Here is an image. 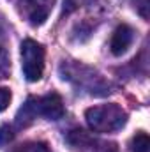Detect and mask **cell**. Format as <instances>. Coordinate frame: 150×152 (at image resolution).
Here are the masks:
<instances>
[{"label": "cell", "instance_id": "cell-1", "mask_svg": "<svg viewBox=\"0 0 150 152\" xmlns=\"http://www.w3.org/2000/svg\"><path fill=\"white\" fill-rule=\"evenodd\" d=\"M66 113L64 110V103L60 99L58 94H48L44 97H30L23 108L18 112V124L20 126H27L30 120H34L37 115L46 117L48 120H58Z\"/></svg>", "mask_w": 150, "mask_h": 152}, {"label": "cell", "instance_id": "cell-2", "mask_svg": "<svg viewBox=\"0 0 150 152\" xmlns=\"http://www.w3.org/2000/svg\"><path fill=\"white\" fill-rule=\"evenodd\" d=\"M87 124L95 133H113L125 126L127 113L118 104H99L85 112Z\"/></svg>", "mask_w": 150, "mask_h": 152}, {"label": "cell", "instance_id": "cell-3", "mask_svg": "<svg viewBox=\"0 0 150 152\" xmlns=\"http://www.w3.org/2000/svg\"><path fill=\"white\" fill-rule=\"evenodd\" d=\"M21 69L28 81H37L42 76L44 48L32 39H25L21 42Z\"/></svg>", "mask_w": 150, "mask_h": 152}, {"label": "cell", "instance_id": "cell-4", "mask_svg": "<svg viewBox=\"0 0 150 152\" xmlns=\"http://www.w3.org/2000/svg\"><path fill=\"white\" fill-rule=\"evenodd\" d=\"M55 5V0H21V11L23 16L28 20L30 25H42L51 9Z\"/></svg>", "mask_w": 150, "mask_h": 152}, {"label": "cell", "instance_id": "cell-5", "mask_svg": "<svg viewBox=\"0 0 150 152\" xmlns=\"http://www.w3.org/2000/svg\"><path fill=\"white\" fill-rule=\"evenodd\" d=\"M134 41V30L129 25H120L115 28L111 36V42H110V50L113 55H122L129 50V46Z\"/></svg>", "mask_w": 150, "mask_h": 152}, {"label": "cell", "instance_id": "cell-6", "mask_svg": "<svg viewBox=\"0 0 150 152\" xmlns=\"http://www.w3.org/2000/svg\"><path fill=\"white\" fill-rule=\"evenodd\" d=\"M11 152H50V149L42 142H25V143L14 147Z\"/></svg>", "mask_w": 150, "mask_h": 152}, {"label": "cell", "instance_id": "cell-7", "mask_svg": "<svg viewBox=\"0 0 150 152\" xmlns=\"http://www.w3.org/2000/svg\"><path fill=\"white\" fill-rule=\"evenodd\" d=\"M149 149H150V140H149V136H147V133H138L133 138L131 151L133 152H149Z\"/></svg>", "mask_w": 150, "mask_h": 152}, {"label": "cell", "instance_id": "cell-8", "mask_svg": "<svg viewBox=\"0 0 150 152\" xmlns=\"http://www.w3.org/2000/svg\"><path fill=\"white\" fill-rule=\"evenodd\" d=\"M11 71V60H9V53L5 51V48L0 46V80L7 78Z\"/></svg>", "mask_w": 150, "mask_h": 152}, {"label": "cell", "instance_id": "cell-9", "mask_svg": "<svg viewBox=\"0 0 150 152\" xmlns=\"http://www.w3.org/2000/svg\"><path fill=\"white\" fill-rule=\"evenodd\" d=\"M136 7V11L141 14V18H149V9H150V0H131Z\"/></svg>", "mask_w": 150, "mask_h": 152}, {"label": "cell", "instance_id": "cell-10", "mask_svg": "<svg viewBox=\"0 0 150 152\" xmlns=\"http://www.w3.org/2000/svg\"><path fill=\"white\" fill-rule=\"evenodd\" d=\"M11 103V90L5 87H0V112H4Z\"/></svg>", "mask_w": 150, "mask_h": 152}, {"label": "cell", "instance_id": "cell-11", "mask_svg": "<svg viewBox=\"0 0 150 152\" xmlns=\"http://www.w3.org/2000/svg\"><path fill=\"white\" fill-rule=\"evenodd\" d=\"M12 140V131L9 126H2L0 127V145H5Z\"/></svg>", "mask_w": 150, "mask_h": 152}]
</instances>
